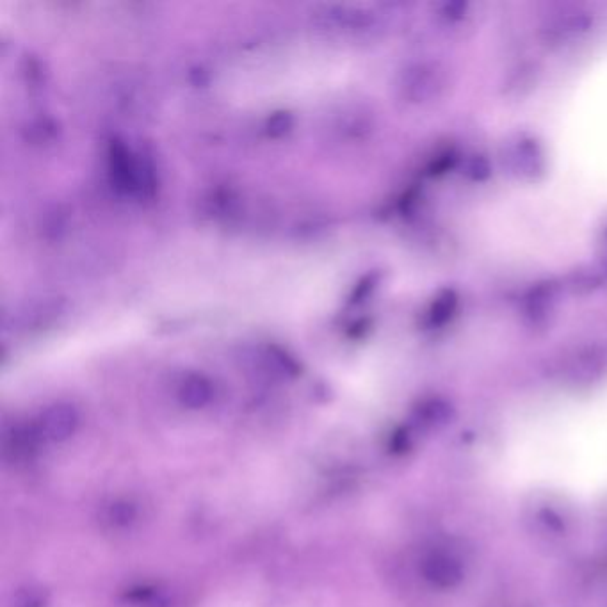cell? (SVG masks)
<instances>
[{
  "label": "cell",
  "instance_id": "cell-1",
  "mask_svg": "<svg viewBox=\"0 0 607 607\" xmlns=\"http://www.w3.org/2000/svg\"><path fill=\"white\" fill-rule=\"evenodd\" d=\"M453 84V72L444 61H417L406 66L397 79V93L408 104L422 106L446 97Z\"/></svg>",
  "mask_w": 607,
  "mask_h": 607
},
{
  "label": "cell",
  "instance_id": "cell-2",
  "mask_svg": "<svg viewBox=\"0 0 607 607\" xmlns=\"http://www.w3.org/2000/svg\"><path fill=\"white\" fill-rule=\"evenodd\" d=\"M501 159L508 173L522 180L540 179L547 168L542 146L526 134L508 139L502 146Z\"/></svg>",
  "mask_w": 607,
  "mask_h": 607
},
{
  "label": "cell",
  "instance_id": "cell-3",
  "mask_svg": "<svg viewBox=\"0 0 607 607\" xmlns=\"http://www.w3.org/2000/svg\"><path fill=\"white\" fill-rule=\"evenodd\" d=\"M593 25V15L586 9H565L543 25L545 40L551 43H567L581 38Z\"/></svg>",
  "mask_w": 607,
  "mask_h": 607
},
{
  "label": "cell",
  "instance_id": "cell-4",
  "mask_svg": "<svg viewBox=\"0 0 607 607\" xmlns=\"http://www.w3.org/2000/svg\"><path fill=\"white\" fill-rule=\"evenodd\" d=\"M421 572L429 584L449 590L463 581L462 563L447 552H429L421 563Z\"/></svg>",
  "mask_w": 607,
  "mask_h": 607
},
{
  "label": "cell",
  "instance_id": "cell-5",
  "mask_svg": "<svg viewBox=\"0 0 607 607\" xmlns=\"http://www.w3.org/2000/svg\"><path fill=\"white\" fill-rule=\"evenodd\" d=\"M77 426H79V412L75 410V406L61 403L45 410L41 415L38 431L43 440L65 442L77 431Z\"/></svg>",
  "mask_w": 607,
  "mask_h": 607
},
{
  "label": "cell",
  "instance_id": "cell-6",
  "mask_svg": "<svg viewBox=\"0 0 607 607\" xmlns=\"http://www.w3.org/2000/svg\"><path fill=\"white\" fill-rule=\"evenodd\" d=\"M606 369L604 355L597 348H586L577 351L574 357L568 360V380L574 383H590L602 376Z\"/></svg>",
  "mask_w": 607,
  "mask_h": 607
},
{
  "label": "cell",
  "instance_id": "cell-7",
  "mask_svg": "<svg viewBox=\"0 0 607 607\" xmlns=\"http://www.w3.org/2000/svg\"><path fill=\"white\" fill-rule=\"evenodd\" d=\"M453 406L446 399L431 397L428 401H422L415 410V421L419 426L426 429H438L446 426L453 419Z\"/></svg>",
  "mask_w": 607,
  "mask_h": 607
},
{
  "label": "cell",
  "instance_id": "cell-8",
  "mask_svg": "<svg viewBox=\"0 0 607 607\" xmlns=\"http://www.w3.org/2000/svg\"><path fill=\"white\" fill-rule=\"evenodd\" d=\"M214 396L211 381L203 376H189L182 381L179 389V399L182 405L191 408V410H200L203 406L209 405Z\"/></svg>",
  "mask_w": 607,
  "mask_h": 607
},
{
  "label": "cell",
  "instance_id": "cell-9",
  "mask_svg": "<svg viewBox=\"0 0 607 607\" xmlns=\"http://www.w3.org/2000/svg\"><path fill=\"white\" fill-rule=\"evenodd\" d=\"M536 524H540L543 531L549 535H563L567 527V517L565 513L556 510L552 504H543V508H538L535 515Z\"/></svg>",
  "mask_w": 607,
  "mask_h": 607
},
{
  "label": "cell",
  "instance_id": "cell-10",
  "mask_svg": "<svg viewBox=\"0 0 607 607\" xmlns=\"http://www.w3.org/2000/svg\"><path fill=\"white\" fill-rule=\"evenodd\" d=\"M107 522L113 527H127L138 517L136 506L129 501H114L107 508Z\"/></svg>",
  "mask_w": 607,
  "mask_h": 607
},
{
  "label": "cell",
  "instance_id": "cell-11",
  "mask_svg": "<svg viewBox=\"0 0 607 607\" xmlns=\"http://www.w3.org/2000/svg\"><path fill=\"white\" fill-rule=\"evenodd\" d=\"M47 604H49L47 591L38 586H27L24 590L18 591L13 607H47Z\"/></svg>",
  "mask_w": 607,
  "mask_h": 607
},
{
  "label": "cell",
  "instance_id": "cell-12",
  "mask_svg": "<svg viewBox=\"0 0 607 607\" xmlns=\"http://www.w3.org/2000/svg\"><path fill=\"white\" fill-rule=\"evenodd\" d=\"M454 307H456V298H454L451 292H446L442 298H438V301H435L431 316H433V319L437 323H444L447 317H451V314H453Z\"/></svg>",
  "mask_w": 607,
  "mask_h": 607
},
{
  "label": "cell",
  "instance_id": "cell-13",
  "mask_svg": "<svg viewBox=\"0 0 607 607\" xmlns=\"http://www.w3.org/2000/svg\"><path fill=\"white\" fill-rule=\"evenodd\" d=\"M465 173H467L472 180H485L486 177L490 175V166H488V161H486L485 157L476 155V157L470 159Z\"/></svg>",
  "mask_w": 607,
  "mask_h": 607
},
{
  "label": "cell",
  "instance_id": "cell-14",
  "mask_svg": "<svg viewBox=\"0 0 607 607\" xmlns=\"http://www.w3.org/2000/svg\"><path fill=\"white\" fill-rule=\"evenodd\" d=\"M465 11H467L465 2H451L442 6V17L446 20H460L465 17Z\"/></svg>",
  "mask_w": 607,
  "mask_h": 607
},
{
  "label": "cell",
  "instance_id": "cell-15",
  "mask_svg": "<svg viewBox=\"0 0 607 607\" xmlns=\"http://www.w3.org/2000/svg\"><path fill=\"white\" fill-rule=\"evenodd\" d=\"M604 235H606V243H607V225H606V230H604Z\"/></svg>",
  "mask_w": 607,
  "mask_h": 607
}]
</instances>
